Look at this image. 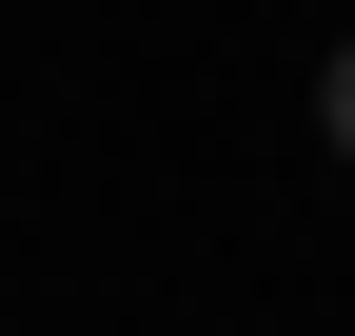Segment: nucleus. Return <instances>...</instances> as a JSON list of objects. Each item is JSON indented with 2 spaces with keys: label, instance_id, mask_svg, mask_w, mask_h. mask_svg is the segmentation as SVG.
Wrapping results in <instances>:
<instances>
[{
  "label": "nucleus",
  "instance_id": "nucleus-1",
  "mask_svg": "<svg viewBox=\"0 0 355 336\" xmlns=\"http://www.w3.org/2000/svg\"><path fill=\"white\" fill-rule=\"evenodd\" d=\"M316 139H336V158H355V40H336V79H316Z\"/></svg>",
  "mask_w": 355,
  "mask_h": 336
}]
</instances>
